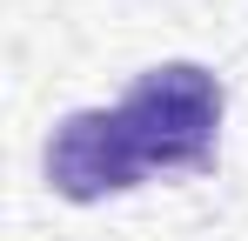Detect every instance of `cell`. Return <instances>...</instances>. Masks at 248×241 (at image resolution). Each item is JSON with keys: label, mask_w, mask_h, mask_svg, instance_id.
I'll return each instance as SVG.
<instances>
[{"label": "cell", "mask_w": 248, "mask_h": 241, "mask_svg": "<svg viewBox=\"0 0 248 241\" xmlns=\"http://www.w3.org/2000/svg\"><path fill=\"white\" fill-rule=\"evenodd\" d=\"M114 107L148 161V174H208L215 167L228 94L202 60H161V67L134 74Z\"/></svg>", "instance_id": "cell-1"}, {"label": "cell", "mask_w": 248, "mask_h": 241, "mask_svg": "<svg viewBox=\"0 0 248 241\" xmlns=\"http://www.w3.org/2000/svg\"><path fill=\"white\" fill-rule=\"evenodd\" d=\"M148 181V161L127 134L121 107H74L47 134V188L61 201H108V195H127Z\"/></svg>", "instance_id": "cell-2"}]
</instances>
